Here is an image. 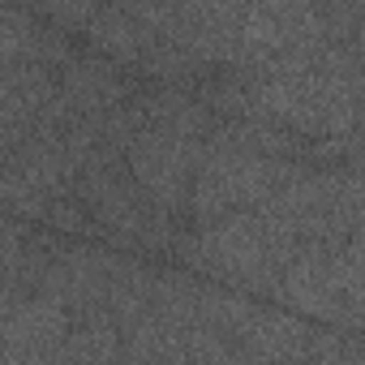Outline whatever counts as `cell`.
<instances>
[{
    "instance_id": "8992f818",
    "label": "cell",
    "mask_w": 365,
    "mask_h": 365,
    "mask_svg": "<svg viewBox=\"0 0 365 365\" xmlns=\"http://www.w3.org/2000/svg\"><path fill=\"white\" fill-rule=\"evenodd\" d=\"M86 39H91V48L95 52H103V56H112L116 65H138L142 56H146V48L155 43L120 5H108V9H95L91 14V22H86V31H82Z\"/></svg>"
},
{
    "instance_id": "277c9868",
    "label": "cell",
    "mask_w": 365,
    "mask_h": 365,
    "mask_svg": "<svg viewBox=\"0 0 365 365\" xmlns=\"http://www.w3.org/2000/svg\"><path fill=\"white\" fill-rule=\"evenodd\" d=\"M245 9H250V0H172V35H168V43H176L198 65L232 61Z\"/></svg>"
},
{
    "instance_id": "7a4b0ae2",
    "label": "cell",
    "mask_w": 365,
    "mask_h": 365,
    "mask_svg": "<svg viewBox=\"0 0 365 365\" xmlns=\"http://www.w3.org/2000/svg\"><path fill=\"white\" fill-rule=\"evenodd\" d=\"M297 163L279 159V155H262V150H245L237 142H228L215 125L207 133V150L202 163L194 172V185H190V215L198 224L232 215V211H254L262 207L279 185L284 176Z\"/></svg>"
},
{
    "instance_id": "3957f363",
    "label": "cell",
    "mask_w": 365,
    "mask_h": 365,
    "mask_svg": "<svg viewBox=\"0 0 365 365\" xmlns=\"http://www.w3.org/2000/svg\"><path fill=\"white\" fill-rule=\"evenodd\" d=\"M73 318L43 292L14 297L0 309V356L5 361H61V344Z\"/></svg>"
},
{
    "instance_id": "52a82bcc",
    "label": "cell",
    "mask_w": 365,
    "mask_h": 365,
    "mask_svg": "<svg viewBox=\"0 0 365 365\" xmlns=\"http://www.w3.org/2000/svg\"><path fill=\"white\" fill-rule=\"evenodd\" d=\"M35 9H39L61 35H78V31H86L91 14H95V0H35Z\"/></svg>"
},
{
    "instance_id": "6da1fadb",
    "label": "cell",
    "mask_w": 365,
    "mask_h": 365,
    "mask_svg": "<svg viewBox=\"0 0 365 365\" xmlns=\"http://www.w3.org/2000/svg\"><path fill=\"white\" fill-rule=\"evenodd\" d=\"M301 241L275 224L262 211H232L220 220H207L198 232H185L176 241V254L194 271L220 279L224 288L241 292H275L279 267L292 258Z\"/></svg>"
},
{
    "instance_id": "5b68a950",
    "label": "cell",
    "mask_w": 365,
    "mask_h": 365,
    "mask_svg": "<svg viewBox=\"0 0 365 365\" xmlns=\"http://www.w3.org/2000/svg\"><path fill=\"white\" fill-rule=\"evenodd\" d=\"M61 91L78 103L82 116H103L116 103H125V95H129L125 78L108 61H73V65H65V86Z\"/></svg>"
}]
</instances>
